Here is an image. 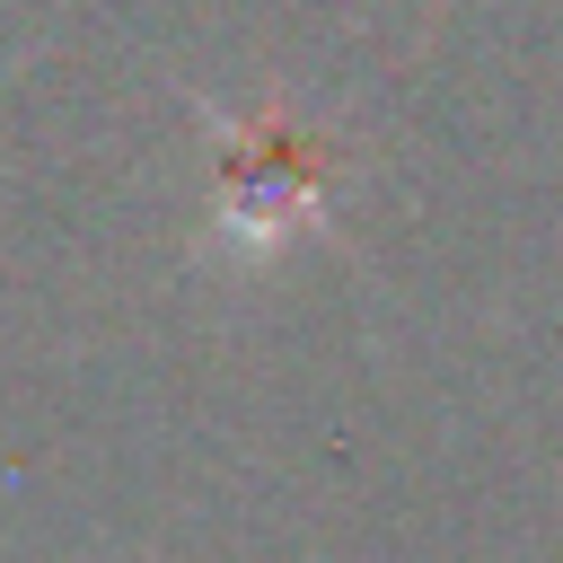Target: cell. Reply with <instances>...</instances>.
<instances>
[{
    "label": "cell",
    "instance_id": "6da1fadb",
    "mask_svg": "<svg viewBox=\"0 0 563 563\" xmlns=\"http://www.w3.org/2000/svg\"><path fill=\"white\" fill-rule=\"evenodd\" d=\"M325 220V158L290 114H238L220 123L211 158V255L220 264H264L290 238Z\"/></svg>",
    "mask_w": 563,
    "mask_h": 563
}]
</instances>
